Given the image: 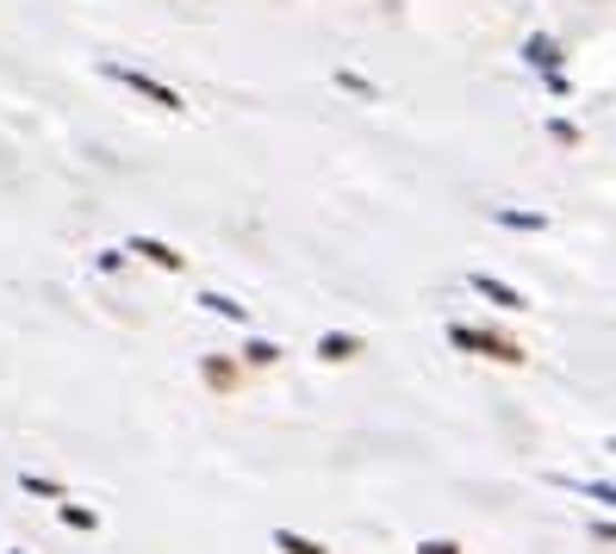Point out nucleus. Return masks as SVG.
Returning <instances> with one entry per match:
<instances>
[{
    "mask_svg": "<svg viewBox=\"0 0 616 554\" xmlns=\"http://www.w3.org/2000/svg\"><path fill=\"white\" fill-rule=\"evenodd\" d=\"M448 343H455L461 355H486V362H498V367H523V355H529L517 336L492 331V324H448Z\"/></svg>",
    "mask_w": 616,
    "mask_h": 554,
    "instance_id": "obj_1",
    "label": "nucleus"
},
{
    "mask_svg": "<svg viewBox=\"0 0 616 554\" xmlns=\"http://www.w3.org/2000/svg\"><path fill=\"white\" fill-rule=\"evenodd\" d=\"M517 57H523V69H536V75H542L548 94H567V69H561V63H567V50H561V38H554V32H529Z\"/></svg>",
    "mask_w": 616,
    "mask_h": 554,
    "instance_id": "obj_2",
    "label": "nucleus"
},
{
    "mask_svg": "<svg viewBox=\"0 0 616 554\" xmlns=\"http://www.w3.org/2000/svg\"><path fill=\"white\" fill-rule=\"evenodd\" d=\"M100 75L107 81H119V88H131V94H143L150 107H162V112H181L188 100L174 94L169 81H156V75H143V69H125V63H100Z\"/></svg>",
    "mask_w": 616,
    "mask_h": 554,
    "instance_id": "obj_3",
    "label": "nucleus"
},
{
    "mask_svg": "<svg viewBox=\"0 0 616 554\" xmlns=\"http://www.w3.org/2000/svg\"><path fill=\"white\" fill-rule=\"evenodd\" d=\"M467 293H479V300H492L498 305V312H523V305H529V293H523V286H511V281H498V274H467Z\"/></svg>",
    "mask_w": 616,
    "mask_h": 554,
    "instance_id": "obj_4",
    "label": "nucleus"
},
{
    "mask_svg": "<svg viewBox=\"0 0 616 554\" xmlns=\"http://www.w3.org/2000/svg\"><path fill=\"white\" fill-rule=\"evenodd\" d=\"M125 255H143L150 269H169V274L188 269V255L174 250V243H162V238H125Z\"/></svg>",
    "mask_w": 616,
    "mask_h": 554,
    "instance_id": "obj_5",
    "label": "nucleus"
},
{
    "mask_svg": "<svg viewBox=\"0 0 616 554\" xmlns=\"http://www.w3.org/2000/svg\"><path fill=\"white\" fill-rule=\"evenodd\" d=\"M362 355V336L355 331H324L317 336V362H355Z\"/></svg>",
    "mask_w": 616,
    "mask_h": 554,
    "instance_id": "obj_6",
    "label": "nucleus"
},
{
    "mask_svg": "<svg viewBox=\"0 0 616 554\" xmlns=\"http://www.w3.org/2000/svg\"><path fill=\"white\" fill-rule=\"evenodd\" d=\"M554 486H567V492H579V498H598V505L616 511V486H610V480H567V474H554Z\"/></svg>",
    "mask_w": 616,
    "mask_h": 554,
    "instance_id": "obj_7",
    "label": "nucleus"
},
{
    "mask_svg": "<svg viewBox=\"0 0 616 554\" xmlns=\"http://www.w3.org/2000/svg\"><path fill=\"white\" fill-rule=\"evenodd\" d=\"M200 305L212 318H231V324H250V305L243 300H231V293H200Z\"/></svg>",
    "mask_w": 616,
    "mask_h": 554,
    "instance_id": "obj_8",
    "label": "nucleus"
},
{
    "mask_svg": "<svg viewBox=\"0 0 616 554\" xmlns=\"http://www.w3.org/2000/svg\"><path fill=\"white\" fill-rule=\"evenodd\" d=\"M492 219L505 224V231H548V224H554L548 212H511V207H498Z\"/></svg>",
    "mask_w": 616,
    "mask_h": 554,
    "instance_id": "obj_9",
    "label": "nucleus"
},
{
    "mask_svg": "<svg viewBox=\"0 0 616 554\" xmlns=\"http://www.w3.org/2000/svg\"><path fill=\"white\" fill-rule=\"evenodd\" d=\"M243 362H250V367H274V362H281V343H274V336H250V343H243Z\"/></svg>",
    "mask_w": 616,
    "mask_h": 554,
    "instance_id": "obj_10",
    "label": "nucleus"
},
{
    "mask_svg": "<svg viewBox=\"0 0 616 554\" xmlns=\"http://www.w3.org/2000/svg\"><path fill=\"white\" fill-rule=\"evenodd\" d=\"M274 548H281V554H331L324 542L300 536V530H274Z\"/></svg>",
    "mask_w": 616,
    "mask_h": 554,
    "instance_id": "obj_11",
    "label": "nucleus"
},
{
    "mask_svg": "<svg viewBox=\"0 0 616 554\" xmlns=\"http://www.w3.org/2000/svg\"><path fill=\"white\" fill-rule=\"evenodd\" d=\"M200 374H205V386H219V393H231V386H238V367L219 362V355H212V362H205Z\"/></svg>",
    "mask_w": 616,
    "mask_h": 554,
    "instance_id": "obj_12",
    "label": "nucleus"
},
{
    "mask_svg": "<svg viewBox=\"0 0 616 554\" xmlns=\"http://www.w3.org/2000/svg\"><path fill=\"white\" fill-rule=\"evenodd\" d=\"M63 523H69V530H100V517L88 505H63Z\"/></svg>",
    "mask_w": 616,
    "mask_h": 554,
    "instance_id": "obj_13",
    "label": "nucleus"
},
{
    "mask_svg": "<svg viewBox=\"0 0 616 554\" xmlns=\"http://www.w3.org/2000/svg\"><path fill=\"white\" fill-rule=\"evenodd\" d=\"M417 554H467V548H461V542H448V536H424V542H417Z\"/></svg>",
    "mask_w": 616,
    "mask_h": 554,
    "instance_id": "obj_14",
    "label": "nucleus"
},
{
    "mask_svg": "<svg viewBox=\"0 0 616 554\" xmlns=\"http://www.w3.org/2000/svg\"><path fill=\"white\" fill-rule=\"evenodd\" d=\"M548 138H561V143H579V125H573V119H548Z\"/></svg>",
    "mask_w": 616,
    "mask_h": 554,
    "instance_id": "obj_15",
    "label": "nucleus"
},
{
    "mask_svg": "<svg viewBox=\"0 0 616 554\" xmlns=\"http://www.w3.org/2000/svg\"><path fill=\"white\" fill-rule=\"evenodd\" d=\"M592 536H598V542H616V523H610V517H598V523H592Z\"/></svg>",
    "mask_w": 616,
    "mask_h": 554,
    "instance_id": "obj_16",
    "label": "nucleus"
},
{
    "mask_svg": "<svg viewBox=\"0 0 616 554\" xmlns=\"http://www.w3.org/2000/svg\"><path fill=\"white\" fill-rule=\"evenodd\" d=\"M13 554H19V548H13Z\"/></svg>",
    "mask_w": 616,
    "mask_h": 554,
    "instance_id": "obj_17",
    "label": "nucleus"
}]
</instances>
